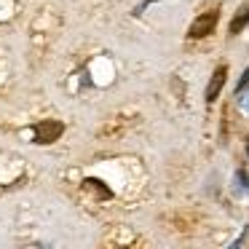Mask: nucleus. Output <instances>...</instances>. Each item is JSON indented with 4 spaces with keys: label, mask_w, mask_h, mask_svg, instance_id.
<instances>
[{
    "label": "nucleus",
    "mask_w": 249,
    "mask_h": 249,
    "mask_svg": "<svg viewBox=\"0 0 249 249\" xmlns=\"http://www.w3.org/2000/svg\"><path fill=\"white\" fill-rule=\"evenodd\" d=\"M247 86H249V67H247V70H244L241 81L236 83V91H244V89H247Z\"/></svg>",
    "instance_id": "nucleus-6"
},
{
    "label": "nucleus",
    "mask_w": 249,
    "mask_h": 249,
    "mask_svg": "<svg viewBox=\"0 0 249 249\" xmlns=\"http://www.w3.org/2000/svg\"><path fill=\"white\" fill-rule=\"evenodd\" d=\"M247 24H249V3H244V6L236 11V17L231 19V27H228V33H231V35H238L244 27H247Z\"/></svg>",
    "instance_id": "nucleus-5"
},
{
    "label": "nucleus",
    "mask_w": 249,
    "mask_h": 249,
    "mask_svg": "<svg viewBox=\"0 0 249 249\" xmlns=\"http://www.w3.org/2000/svg\"><path fill=\"white\" fill-rule=\"evenodd\" d=\"M225 81H228V65H220L214 72H212V78H209V86H206V102H214L217 97H220V91H222V86H225Z\"/></svg>",
    "instance_id": "nucleus-3"
},
{
    "label": "nucleus",
    "mask_w": 249,
    "mask_h": 249,
    "mask_svg": "<svg viewBox=\"0 0 249 249\" xmlns=\"http://www.w3.org/2000/svg\"><path fill=\"white\" fill-rule=\"evenodd\" d=\"M81 188H83V193H94L97 198H110V196H113V190H110L102 179H91V177H89V179H83V182H81Z\"/></svg>",
    "instance_id": "nucleus-4"
},
{
    "label": "nucleus",
    "mask_w": 249,
    "mask_h": 249,
    "mask_svg": "<svg viewBox=\"0 0 249 249\" xmlns=\"http://www.w3.org/2000/svg\"><path fill=\"white\" fill-rule=\"evenodd\" d=\"M65 134V124L62 121H38V124L33 126V142L35 145H51V142H56L59 137Z\"/></svg>",
    "instance_id": "nucleus-2"
},
{
    "label": "nucleus",
    "mask_w": 249,
    "mask_h": 249,
    "mask_svg": "<svg viewBox=\"0 0 249 249\" xmlns=\"http://www.w3.org/2000/svg\"><path fill=\"white\" fill-rule=\"evenodd\" d=\"M217 22H220V6H209L206 11H201L198 17L193 19V24L188 27V38H190V40L209 38V35L214 33Z\"/></svg>",
    "instance_id": "nucleus-1"
}]
</instances>
